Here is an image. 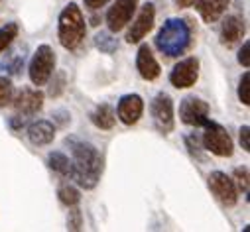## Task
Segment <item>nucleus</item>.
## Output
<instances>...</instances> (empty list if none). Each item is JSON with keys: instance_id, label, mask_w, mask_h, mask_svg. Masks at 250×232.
Listing matches in <instances>:
<instances>
[{"instance_id": "1", "label": "nucleus", "mask_w": 250, "mask_h": 232, "mask_svg": "<svg viewBox=\"0 0 250 232\" xmlns=\"http://www.w3.org/2000/svg\"><path fill=\"white\" fill-rule=\"evenodd\" d=\"M65 144L71 150V179L85 191H91L99 185L103 175V157L99 150L85 140L67 136Z\"/></svg>"}, {"instance_id": "2", "label": "nucleus", "mask_w": 250, "mask_h": 232, "mask_svg": "<svg viewBox=\"0 0 250 232\" xmlns=\"http://www.w3.org/2000/svg\"><path fill=\"white\" fill-rule=\"evenodd\" d=\"M191 41V26L183 18H167L154 38L158 51L166 57H181L183 53L189 51Z\"/></svg>"}, {"instance_id": "3", "label": "nucleus", "mask_w": 250, "mask_h": 232, "mask_svg": "<svg viewBox=\"0 0 250 232\" xmlns=\"http://www.w3.org/2000/svg\"><path fill=\"white\" fill-rule=\"evenodd\" d=\"M85 34H87L85 16L75 2H69L59 12V18H57V39L61 47L75 51L83 43Z\"/></svg>"}, {"instance_id": "4", "label": "nucleus", "mask_w": 250, "mask_h": 232, "mask_svg": "<svg viewBox=\"0 0 250 232\" xmlns=\"http://www.w3.org/2000/svg\"><path fill=\"white\" fill-rule=\"evenodd\" d=\"M53 71H55V51L47 43H43L32 55L28 65V77L34 87H43L49 83Z\"/></svg>"}, {"instance_id": "5", "label": "nucleus", "mask_w": 250, "mask_h": 232, "mask_svg": "<svg viewBox=\"0 0 250 232\" xmlns=\"http://www.w3.org/2000/svg\"><path fill=\"white\" fill-rule=\"evenodd\" d=\"M203 128H205V132L201 136L203 150H207L209 154H213L217 157H230L234 152V142H232L230 134L227 132V128L213 120H209Z\"/></svg>"}, {"instance_id": "6", "label": "nucleus", "mask_w": 250, "mask_h": 232, "mask_svg": "<svg viewBox=\"0 0 250 232\" xmlns=\"http://www.w3.org/2000/svg\"><path fill=\"white\" fill-rule=\"evenodd\" d=\"M150 114L154 126L160 134L167 136L175 128V112H173V100L167 93H158L150 102Z\"/></svg>"}, {"instance_id": "7", "label": "nucleus", "mask_w": 250, "mask_h": 232, "mask_svg": "<svg viewBox=\"0 0 250 232\" xmlns=\"http://www.w3.org/2000/svg\"><path fill=\"white\" fill-rule=\"evenodd\" d=\"M207 185L211 189V193L215 195V199L223 205V207H234L238 201V189L232 181L230 175H227L225 171H211L207 177Z\"/></svg>"}, {"instance_id": "8", "label": "nucleus", "mask_w": 250, "mask_h": 232, "mask_svg": "<svg viewBox=\"0 0 250 232\" xmlns=\"http://www.w3.org/2000/svg\"><path fill=\"white\" fill-rule=\"evenodd\" d=\"M179 120L187 126L203 128L209 122V104L199 97H185L179 104Z\"/></svg>"}, {"instance_id": "9", "label": "nucleus", "mask_w": 250, "mask_h": 232, "mask_svg": "<svg viewBox=\"0 0 250 232\" xmlns=\"http://www.w3.org/2000/svg\"><path fill=\"white\" fill-rule=\"evenodd\" d=\"M136 10H138V0H114L104 18L108 32L118 34L120 30H124L130 24Z\"/></svg>"}, {"instance_id": "10", "label": "nucleus", "mask_w": 250, "mask_h": 232, "mask_svg": "<svg viewBox=\"0 0 250 232\" xmlns=\"http://www.w3.org/2000/svg\"><path fill=\"white\" fill-rule=\"evenodd\" d=\"M156 22V6L154 2H146L140 6L136 18L132 20L128 32H126V43H140L154 28Z\"/></svg>"}, {"instance_id": "11", "label": "nucleus", "mask_w": 250, "mask_h": 232, "mask_svg": "<svg viewBox=\"0 0 250 232\" xmlns=\"http://www.w3.org/2000/svg\"><path fill=\"white\" fill-rule=\"evenodd\" d=\"M199 79V59L197 57H185L171 71H169V83L175 89H189Z\"/></svg>"}, {"instance_id": "12", "label": "nucleus", "mask_w": 250, "mask_h": 232, "mask_svg": "<svg viewBox=\"0 0 250 232\" xmlns=\"http://www.w3.org/2000/svg\"><path fill=\"white\" fill-rule=\"evenodd\" d=\"M43 98L45 97L40 91V87H36V89L24 87L22 91H18L16 97H12L10 104L14 106L16 114H22V116H26V118H30V116L38 114L43 108Z\"/></svg>"}, {"instance_id": "13", "label": "nucleus", "mask_w": 250, "mask_h": 232, "mask_svg": "<svg viewBox=\"0 0 250 232\" xmlns=\"http://www.w3.org/2000/svg\"><path fill=\"white\" fill-rule=\"evenodd\" d=\"M144 114V100L136 93L122 95L116 104V116L124 126H134Z\"/></svg>"}, {"instance_id": "14", "label": "nucleus", "mask_w": 250, "mask_h": 232, "mask_svg": "<svg viewBox=\"0 0 250 232\" xmlns=\"http://www.w3.org/2000/svg\"><path fill=\"white\" fill-rule=\"evenodd\" d=\"M136 69H138V75L144 81H156L160 77V73H162L160 63H158L156 55H154V51H152V47L148 43H140V47H138Z\"/></svg>"}, {"instance_id": "15", "label": "nucleus", "mask_w": 250, "mask_h": 232, "mask_svg": "<svg viewBox=\"0 0 250 232\" xmlns=\"http://www.w3.org/2000/svg\"><path fill=\"white\" fill-rule=\"evenodd\" d=\"M244 32H246V24L238 14L227 16L221 24V43L227 47H232L242 39Z\"/></svg>"}, {"instance_id": "16", "label": "nucleus", "mask_w": 250, "mask_h": 232, "mask_svg": "<svg viewBox=\"0 0 250 232\" xmlns=\"http://www.w3.org/2000/svg\"><path fill=\"white\" fill-rule=\"evenodd\" d=\"M195 10L199 12L201 20L205 24H213L219 22L223 18V14L227 12L230 0H195Z\"/></svg>"}, {"instance_id": "17", "label": "nucleus", "mask_w": 250, "mask_h": 232, "mask_svg": "<svg viewBox=\"0 0 250 232\" xmlns=\"http://www.w3.org/2000/svg\"><path fill=\"white\" fill-rule=\"evenodd\" d=\"M26 134H28L30 144H34V146H47V144H51L55 140V126L49 120H34L28 126Z\"/></svg>"}, {"instance_id": "18", "label": "nucleus", "mask_w": 250, "mask_h": 232, "mask_svg": "<svg viewBox=\"0 0 250 232\" xmlns=\"http://www.w3.org/2000/svg\"><path fill=\"white\" fill-rule=\"evenodd\" d=\"M89 118L99 130H112L114 124H116V112L110 104L103 102V104L95 106V110L89 114Z\"/></svg>"}, {"instance_id": "19", "label": "nucleus", "mask_w": 250, "mask_h": 232, "mask_svg": "<svg viewBox=\"0 0 250 232\" xmlns=\"http://www.w3.org/2000/svg\"><path fill=\"white\" fill-rule=\"evenodd\" d=\"M47 165H49V169H53L61 177H69L71 175V157H67L63 152H57V150L49 152Z\"/></svg>"}, {"instance_id": "20", "label": "nucleus", "mask_w": 250, "mask_h": 232, "mask_svg": "<svg viewBox=\"0 0 250 232\" xmlns=\"http://www.w3.org/2000/svg\"><path fill=\"white\" fill-rule=\"evenodd\" d=\"M57 199H59L61 205L69 209V207H75V205L81 203V193H79V189L73 187V185H61V187L57 189Z\"/></svg>"}, {"instance_id": "21", "label": "nucleus", "mask_w": 250, "mask_h": 232, "mask_svg": "<svg viewBox=\"0 0 250 232\" xmlns=\"http://www.w3.org/2000/svg\"><path fill=\"white\" fill-rule=\"evenodd\" d=\"M18 38V24L8 22L4 26H0V53L10 47V43Z\"/></svg>"}, {"instance_id": "22", "label": "nucleus", "mask_w": 250, "mask_h": 232, "mask_svg": "<svg viewBox=\"0 0 250 232\" xmlns=\"http://www.w3.org/2000/svg\"><path fill=\"white\" fill-rule=\"evenodd\" d=\"M232 181H234L238 193L248 195V183H250L248 165H238V167H234V171H232Z\"/></svg>"}, {"instance_id": "23", "label": "nucleus", "mask_w": 250, "mask_h": 232, "mask_svg": "<svg viewBox=\"0 0 250 232\" xmlns=\"http://www.w3.org/2000/svg\"><path fill=\"white\" fill-rule=\"evenodd\" d=\"M12 97H14V85H12V79L0 75V108L8 106L10 100H12Z\"/></svg>"}, {"instance_id": "24", "label": "nucleus", "mask_w": 250, "mask_h": 232, "mask_svg": "<svg viewBox=\"0 0 250 232\" xmlns=\"http://www.w3.org/2000/svg\"><path fill=\"white\" fill-rule=\"evenodd\" d=\"M236 95H238V100L244 104V106H250V73H242L240 81H238V89H236Z\"/></svg>"}, {"instance_id": "25", "label": "nucleus", "mask_w": 250, "mask_h": 232, "mask_svg": "<svg viewBox=\"0 0 250 232\" xmlns=\"http://www.w3.org/2000/svg\"><path fill=\"white\" fill-rule=\"evenodd\" d=\"M69 216H67V230H81L83 228V213L81 209L75 205V207H69Z\"/></svg>"}, {"instance_id": "26", "label": "nucleus", "mask_w": 250, "mask_h": 232, "mask_svg": "<svg viewBox=\"0 0 250 232\" xmlns=\"http://www.w3.org/2000/svg\"><path fill=\"white\" fill-rule=\"evenodd\" d=\"M95 43H97V47L101 51H106V53H110L112 49H116V39L110 34H99L95 38Z\"/></svg>"}, {"instance_id": "27", "label": "nucleus", "mask_w": 250, "mask_h": 232, "mask_svg": "<svg viewBox=\"0 0 250 232\" xmlns=\"http://www.w3.org/2000/svg\"><path fill=\"white\" fill-rule=\"evenodd\" d=\"M185 146H187V150H189V154H191V155L201 157V150H203L201 138H197L195 134H191V136H185Z\"/></svg>"}, {"instance_id": "28", "label": "nucleus", "mask_w": 250, "mask_h": 232, "mask_svg": "<svg viewBox=\"0 0 250 232\" xmlns=\"http://www.w3.org/2000/svg\"><path fill=\"white\" fill-rule=\"evenodd\" d=\"M236 59H238V63H240L242 67H250V41H248V39H246V41L242 43V47L238 49Z\"/></svg>"}, {"instance_id": "29", "label": "nucleus", "mask_w": 250, "mask_h": 232, "mask_svg": "<svg viewBox=\"0 0 250 232\" xmlns=\"http://www.w3.org/2000/svg\"><path fill=\"white\" fill-rule=\"evenodd\" d=\"M238 142H240V148L248 154L250 152V126L248 124L240 126V130H238Z\"/></svg>"}, {"instance_id": "30", "label": "nucleus", "mask_w": 250, "mask_h": 232, "mask_svg": "<svg viewBox=\"0 0 250 232\" xmlns=\"http://www.w3.org/2000/svg\"><path fill=\"white\" fill-rule=\"evenodd\" d=\"M65 89V75L63 73H57V81L51 83L49 87V97H59Z\"/></svg>"}, {"instance_id": "31", "label": "nucleus", "mask_w": 250, "mask_h": 232, "mask_svg": "<svg viewBox=\"0 0 250 232\" xmlns=\"http://www.w3.org/2000/svg\"><path fill=\"white\" fill-rule=\"evenodd\" d=\"M106 4H108V0H85V6L89 10H99V8L106 6Z\"/></svg>"}, {"instance_id": "32", "label": "nucleus", "mask_w": 250, "mask_h": 232, "mask_svg": "<svg viewBox=\"0 0 250 232\" xmlns=\"http://www.w3.org/2000/svg\"><path fill=\"white\" fill-rule=\"evenodd\" d=\"M173 2L177 8H189V6H193L195 0H173Z\"/></svg>"}, {"instance_id": "33", "label": "nucleus", "mask_w": 250, "mask_h": 232, "mask_svg": "<svg viewBox=\"0 0 250 232\" xmlns=\"http://www.w3.org/2000/svg\"><path fill=\"white\" fill-rule=\"evenodd\" d=\"M0 2H2V0H0Z\"/></svg>"}]
</instances>
